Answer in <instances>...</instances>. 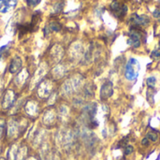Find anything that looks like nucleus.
<instances>
[{
	"label": "nucleus",
	"mask_w": 160,
	"mask_h": 160,
	"mask_svg": "<svg viewBox=\"0 0 160 160\" xmlns=\"http://www.w3.org/2000/svg\"><path fill=\"white\" fill-rule=\"evenodd\" d=\"M140 72V64L135 58L128 60L125 69V78L128 81H134L138 78Z\"/></svg>",
	"instance_id": "obj_1"
},
{
	"label": "nucleus",
	"mask_w": 160,
	"mask_h": 160,
	"mask_svg": "<svg viewBox=\"0 0 160 160\" xmlns=\"http://www.w3.org/2000/svg\"><path fill=\"white\" fill-rule=\"evenodd\" d=\"M142 32L137 26H132L129 32V38L128 39V44L132 48H139L142 44Z\"/></svg>",
	"instance_id": "obj_2"
},
{
	"label": "nucleus",
	"mask_w": 160,
	"mask_h": 160,
	"mask_svg": "<svg viewBox=\"0 0 160 160\" xmlns=\"http://www.w3.org/2000/svg\"><path fill=\"white\" fill-rule=\"evenodd\" d=\"M111 10L116 18L123 19L128 12V7L119 0H113L111 4Z\"/></svg>",
	"instance_id": "obj_3"
},
{
	"label": "nucleus",
	"mask_w": 160,
	"mask_h": 160,
	"mask_svg": "<svg viewBox=\"0 0 160 160\" xmlns=\"http://www.w3.org/2000/svg\"><path fill=\"white\" fill-rule=\"evenodd\" d=\"M82 83V78L80 76H75L73 78H70L68 81H67L63 86V92L67 95H69L73 92H75Z\"/></svg>",
	"instance_id": "obj_4"
},
{
	"label": "nucleus",
	"mask_w": 160,
	"mask_h": 160,
	"mask_svg": "<svg viewBox=\"0 0 160 160\" xmlns=\"http://www.w3.org/2000/svg\"><path fill=\"white\" fill-rule=\"evenodd\" d=\"M52 90V85L50 81H45L39 83L38 88V95L40 98H47Z\"/></svg>",
	"instance_id": "obj_5"
},
{
	"label": "nucleus",
	"mask_w": 160,
	"mask_h": 160,
	"mask_svg": "<svg viewBox=\"0 0 160 160\" xmlns=\"http://www.w3.org/2000/svg\"><path fill=\"white\" fill-rule=\"evenodd\" d=\"M130 22H132V26H145L149 24L150 22V18L147 15H138V14H133L130 18Z\"/></svg>",
	"instance_id": "obj_6"
},
{
	"label": "nucleus",
	"mask_w": 160,
	"mask_h": 160,
	"mask_svg": "<svg viewBox=\"0 0 160 160\" xmlns=\"http://www.w3.org/2000/svg\"><path fill=\"white\" fill-rule=\"evenodd\" d=\"M16 99V95L12 90H8L2 99V107L3 109H9L13 106Z\"/></svg>",
	"instance_id": "obj_7"
},
{
	"label": "nucleus",
	"mask_w": 160,
	"mask_h": 160,
	"mask_svg": "<svg viewBox=\"0 0 160 160\" xmlns=\"http://www.w3.org/2000/svg\"><path fill=\"white\" fill-rule=\"evenodd\" d=\"M113 94V85L112 82H105L100 88V98L108 99Z\"/></svg>",
	"instance_id": "obj_8"
},
{
	"label": "nucleus",
	"mask_w": 160,
	"mask_h": 160,
	"mask_svg": "<svg viewBox=\"0 0 160 160\" xmlns=\"http://www.w3.org/2000/svg\"><path fill=\"white\" fill-rule=\"evenodd\" d=\"M46 72H47V65L45 63H42L38 67V70L36 71V73L34 74V76L32 78V82H31L32 86L38 84L40 82V80L44 77V75L46 74Z\"/></svg>",
	"instance_id": "obj_9"
},
{
	"label": "nucleus",
	"mask_w": 160,
	"mask_h": 160,
	"mask_svg": "<svg viewBox=\"0 0 160 160\" xmlns=\"http://www.w3.org/2000/svg\"><path fill=\"white\" fill-rule=\"evenodd\" d=\"M21 124L16 120H11L8 124V137L12 138L18 135L21 131Z\"/></svg>",
	"instance_id": "obj_10"
},
{
	"label": "nucleus",
	"mask_w": 160,
	"mask_h": 160,
	"mask_svg": "<svg viewBox=\"0 0 160 160\" xmlns=\"http://www.w3.org/2000/svg\"><path fill=\"white\" fill-rule=\"evenodd\" d=\"M18 0H0V13H7L17 6Z\"/></svg>",
	"instance_id": "obj_11"
},
{
	"label": "nucleus",
	"mask_w": 160,
	"mask_h": 160,
	"mask_svg": "<svg viewBox=\"0 0 160 160\" xmlns=\"http://www.w3.org/2000/svg\"><path fill=\"white\" fill-rule=\"evenodd\" d=\"M24 110L30 116H36L38 113V104L34 100H30L25 104Z\"/></svg>",
	"instance_id": "obj_12"
},
{
	"label": "nucleus",
	"mask_w": 160,
	"mask_h": 160,
	"mask_svg": "<svg viewBox=\"0 0 160 160\" xmlns=\"http://www.w3.org/2000/svg\"><path fill=\"white\" fill-rule=\"evenodd\" d=\"M22 65V59L19 56H15L11 60V62H10V65H9V72L11 74H16L18 71L21 70Z\"/></svg>",
	"instance_id": "obj_13"
},
{
	"label": "nucleus",
	"mask_w": 160,
	"mask_h": 160,
	"mask_svg": "<svg viewBox=\"0 0 160 160\" xmlns=\"http://www.w3.org/2000/svg\"><path fill=\"white\" fill-rule=\"evenodd\" d=\"M51 54H52V57H53L55 59V61H59L62 58L63 54H64L63 48L60 45H54L52 48Z\"/></svg>",
	"instance_id": "obj_14"
},
{
	"label": "nucleus",
	"mask_w": 160,
	"mask_h": 160,
	"mask_svg": "<svg viewBox=\"0 0 160 160\" xmlns=\"http://www.w3.org/2000/svg\"><path fill=\"white\" fill-rule=\"evenodd\" d=\"M27 78H28V71H27L26 69H22V70L17 75V77H16V79H15V82H16L17 85L21 86V85H22V84L26 82Z\"/></svg>",
	"instance_id": "obj_15"
},
{
	"label": "nucleus",
	"mask_w": 160,
	"mask_h": 160,
	"mask_svg": "<svg viewBox=\"0 0 160 160\" xmlns=\"http://www.w3.org/2000/svg\"><path fill=\"white\" fill-rule=\"evenodd\" d=\"M55 120V115L53 113L52 111H48L46 112V113L43 116V122L45 125H52L53 123V121Z\"/></svg>",
	"instance_id": "obj_16"
},
{
	"label": "nucleus",
	"mask_w": 160,
	"mask_h": 160,
	"mask_svg": "<svg viewBox=\"0 0 160 160\" xmlns=\"http://www.w3.org/2000/svg\"><path fill=\"white\" fill-rule=\"evenodd\" d=\"M17 155H18V151H17V146L16 145H12L10 147V149L8 152V160H16L17 158Z\"/></svg>",
	"instance_id": "obj_17"
},
{
	"label": "nucleus",
	"mask_w": 160,
	"mask_h": 160,
	"mask_svg": "<svg viewBox=\"0 0 160 160\" xmlns=\"http://www.w3.org/2000/svg\"><path fill=\"white\" fill-rule=\"evenodd\" d=\"M65 72H66V69L64 68V67L63 66H57L54 69H53V75L56 77V78H61V77H63L64 76V74H65Z\"/></svg>",
	"instance_id": "obj_18"
},
{
	"label": "nucleus",
	"mask_w": 160,
	"mask_h": 160,
	"mask_svg": "<svg viewBox=\"0 0 160 160\" xmlns=\"http://www.w3.org/2000/svg\"><path fill=\"white\" fill-rule=\"evenodd\" d=\"M49 28H50V30H51V31L58 32V31H60V29H61V24H60L58 22L53 21V22H50V24H49Z\"/></svg>",
	"instance_id": "obj_19"
},
{
	"label": "nucleus",
	"mask_w": 160,
	"mask_h": 160,
	"mask_svg": "<svg viewBox=\"0 0 160 160\" xmlns=\"http://www.w3.org/2000/svg\"><path fill=\"white\" fill-rule=\"evenodd\" d=\"M148 140H150V141H152V142H156L158 140V135L156 133V132H154V131H150V132H148V134H147V137H146Z\"/></svg>",
	"instance_id": "obj_20"
},
{
	"label": "nucleus",
	"mask_w": 160,
	"mask_h": 160,
	"mask_svg": "<svg viewBox=\"0 0 160 160\" xmlns=\"http://www.w3.org/2000/svg\"><path fill=\"white\" fill-rule=\"evenodd\" d=\"M146 84L148 85V87H152L154 88L157 84V79L155 77H150L146 80Z\"/></svg>",
	"instance_id": "obj_21"
},
{
	"label": "nucleus",
	"mask_w": 160,
	"mask_h": 160,
	"mask_svg": "<svg viewBox=\"0 0 160 160\" xmlns=\"http://www.w3.org/2000/svg\"><path fill=\"white\" fill-rule=\"evenodd\" d=\"M40 1H41V0H26V3H27V5H28L29 7L35 8V7H37V6L40 3Z\"/></svg>",
	"instance_id": "obj_22"
},
{
	"label": "nucleus",
	"mask_w": 160,
	"mask_h": 160,
	"mask_svg": "<svg viewBox=\"0 0 160 160\" xmlns=\"http://www.w3.org/2000/svg\"><path fill=\"white\" fill-rule=\"evenodd\" d=\"M152 57H153V58H156V59L160 58V43L159 45L157 47V49H156L155 51H153V52H152Z\"/></svg>",
	"instance_id": "obj_23"
},
{
	"label": "nucleus",
	"mask_w": 160,
	"mask_h": 160,
	"mask_svg": "<svg viewBox=\"0 0 160 160\" xmlns=\"http://www.w3.org/2000/svg\"><path fill=\"white\" fill-rule=\"evenodd\" d=\"M133 150H134V148H133V146L132 145H128L126 148H125V155L126 156H128V155H130L132 152H133Z\"/></svg>",
	"instance_id": "obj_24"
},
{
	"label": "nucleus",
	"mask_w": 160,
	"mask_h": 160,
	"mask_svg": "<svg viewBox=\"0 0 160 160\" xmlns=\"http://www.w3.org/2000/svg\"><path fill=\"white\" fill-rule=\"evenodd\" d=\"M4 128H5V123L3 120L0 121V138L2 137V134H3V131H4Z\"/></svg>",
	"instance_id": "obj_25"
},
{
	"label": "nucleus",
	"mask_w": 160,
	"mask_h": 160,
	"mask_svg": "<svg viewBox=\"0 0 160 160\" xmlns=\"http://www.w3.org/2000/svg\"><path fill=\"white\" fill-rule=\"evenodd\" d=\"M153 15H154V17H155V18L158 19V21H159V22H160V10L159 9H156V10L153 12Z\"/></svg>",
	"instance_id": "obj_26"
},
{
	"label": "nucleus",
	"mask_w": 160,
	"mask_h": 160,
	"mask_svg": "<svg viewBox=\"0 0 160 160\" xmlns=\"http://www.w3.org/2000/svg\"><path fill=\"white\" fill-rule=\"evenodd\" d=\"M8 48V45H6V46H3V47H1L0 48V58L2 57V55H3V53L5 52V51H6V49Z\"/></svg>",
	"instance_id": "obj_27"
},
{
	"label": "nucleus",
	"mask_w": 160,
	"mask_h": 160,
	"mask_svg": "<svg viewBox=\"0 0 160 160\" xmlns=\"http://www.w3.org/2000/svg\"><path fill=\"white\" fill-rule=\"evenodd\" d=\"M142 145H148L149 144V140L147 138H144L142 141Z\"/></svg>",
	"instance_id": "obj_28"
},
{
	"label": "nucleus",
	"mask_w": 160,
	"mask_h": 160,
	"mask_svg": "<svg viewBox=\"0 0 160 160\" xmlns=\"http://www.w3.org/2000/svg\"><path fill=\"white\" fill-rule=\"evenodd\" d=\"M28 160H36L35 158H30V159H28Z\"/></svg>",
	"instance_id": "obj_29"
},
{
	"label": "nucleus",
	"mask_w": 160,
	"mask_h": 160,
	"mask_svg": "<svg viewBox=\"0 0 160 160\" xmlns=\"http://www.w3.org/2000/svg\"><path fill=\"white\" fill-rule=\"evenodd\" d=\"M0 160H4V159H0Z\"/></svg>",
	"instance_id": "obj_30"
}]
</instances>
